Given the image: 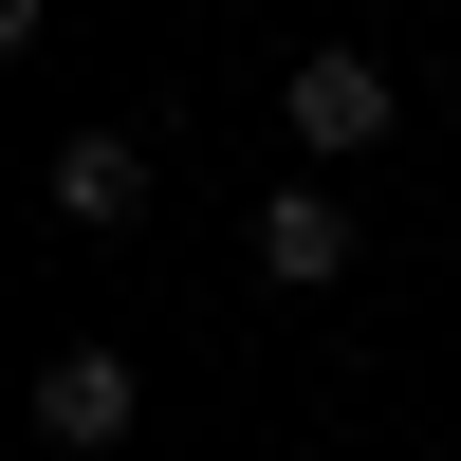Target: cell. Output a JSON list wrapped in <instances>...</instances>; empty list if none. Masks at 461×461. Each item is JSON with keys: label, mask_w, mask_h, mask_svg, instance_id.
Returning <instances> with one entry per match:
<instances>
[{"label": "cell", "mask_w": 461, "mask_h": 461, "mask_svg": "<svg viewBox=\"0 0 461 461\" xmlns=\"http://www.w3.org/2000/svg\"><path fill=\"white\" fill-rule=\"evenodd\" d=\"M277 130L314 148V167H369V148L406 130V93H388V56H351V37H314V56L277 74Z\"/></svg>", "instance_id": "obj_1"}, {"label": "cell", "mask_w": 461, "mask_h": 461, "mask_svg": "<svg viewBox=\"0 0 461 461\" xmlns=\"http://www.w3.org/2000/svg\"><path fill=\"white\" fill-rule=\"evenodd\" d=\"M19 425L56 443V461H111L148 425V388H130V351H37V388H19Z\"/></svg>", "instance_id": "obj_2"}, {"label": "cell", "mask_w": 461, "mask_h": 461, "mask_svg": "<svg viewBox=\"0 0 461 461\" xmlns=\"http://www.w3.org/2000/svg\"><path fill=\"white\" fill-rule=\"evenodd\" d=\"M37 203H56V221H93V240H130V221H148V130H56Z\"/></svg>", "instance_id": "obj_3"}, {"label": "cell", "mask_w": 461, "mask_h": 461, "mask_svg": "<svg viewBox=\"0 0 461 461\" xmlns=\"http://www.w3.org/2000/svg\"><path fill=\"white\" fill-rule=\"evenodd\" d=\"M258 277H277V295H332V277H351V203H332V185H277V203H258Z\"/></svg>", "instance_id": "obj_4"}]
</instances>
